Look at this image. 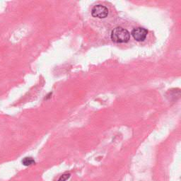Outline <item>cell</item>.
<instances>
[{"label": "cell", "mask_w": 181, "mask_h": 181, "mask_svg": "<svg viewBox=\"0 0 181 181\" xmlns=\"http://www.w3.org/2000/svg\"><path fill=\"white\" fill-rule=\"evenodd\" d=\"M110 38L114 43H125L130 41V33H129L127 30L122 27H117L111 32Z\"/></svg>", "instance_id": "6da1fadb"}, {"label": "cell", "mask_w": 181, "mask_h": 181, "mask_svg": "<svg viewBox=\"0 0 181 181\" xmlns=\"http://www.w3.org/2000/svg\"><path fill=\"white\" fill-rule=\"evenodd\" d=\"M91 15L95 18L105 19L108 16V9L101 4L96 5L91 10Z\"/></svg>", "instance_id": "7a4b0ae2"}, {"label": "cell", "mask_w": 181, "mask_h": 181, "mask_svg": "<svg viewBox=\"0 0 181 181\" xmlns=\"http://www.w3.org/2000/svg\"><path fill=\"white\" fill-rule=\"evenodd\" d=\"M132 36L136 41L138 42L144 41L146 39L148 34V31L144 28L138 27V28H134L132 31Z\"/></svg>", "instance_id": "3957f363"}, {"label": "cell", "mask_w": 181, "mask_h": 181, "mask_svg": "<svg viewBox=\"0 0 181 181\" xmlns=\"http://www.w3.org/2000/svg\"><path fill=\"white\" fill-rule=\"evenodd\" d=\"M22 163L26 166H31L33 165L36 163L35 161L33 158L31 157H26L24 158L23 160H22Z\"/></svg>", "instance_id": "277c9868"}, {"label": "cell", "mask_w": 181, "mask_h": 181, "mask_svg": "<svg viewBox=\"0 0 181 181\" xmlns=\"http://www.w3.org/2000/svg\"><path fill=\"white\" fill-rule=\"evenodd\" d=\"M71 175L69 173H64L62 175H61L60 178H59L58 181H66L67 180H68L69 178H70Z\"/></svg>", "instance_id": "5b68a950"}]
</instances>
